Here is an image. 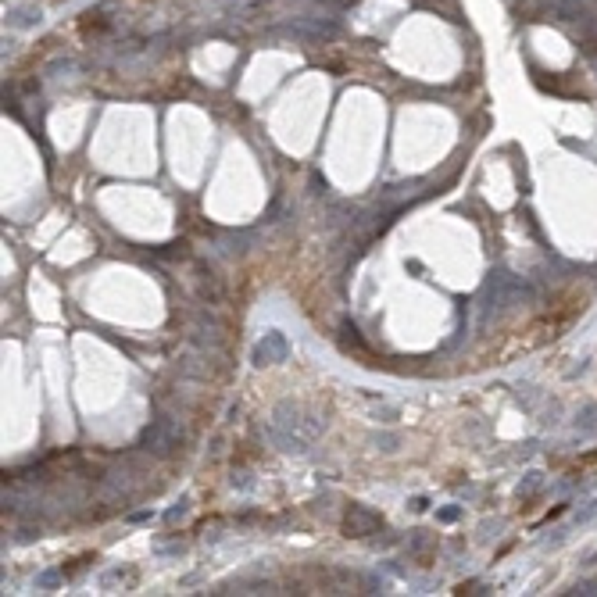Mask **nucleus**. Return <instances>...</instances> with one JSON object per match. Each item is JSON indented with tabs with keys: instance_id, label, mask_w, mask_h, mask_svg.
Instances as JSON below:
<instances>
[{
	"instance_id": "f257e3e1",
	"label": "nucleus",
	"mask_w": 597,
	"mask_h": 597,
	"mask_svg": "<svg viewBox=\"0 0 597 597\" xmlns=\"http://www.w3.org/2000/svg\"><path fill=\"white\" fill-rule=\"evenodd\" d=\"M290 32L294 36H301V40H330V36H337L340 32V22L337 18H301V22H294L290 25Z\"/></svg>"
},
{
	"instance_id": "7ed1b4c3",
	"label": "nucleus",
	"mask_w": 597,
	"mask_h": 597,
	"mask_svg": "<svg viewBox=\"0 0 597 597\" xmlns=\"http://www.w3.org/2000/svg\"><path fill=\"white\" fill-rule=\"evenodd\" d=\"M375 526H379V519H375L372 512H365V508H351V515H347V533L365 536V533H372Z\"/></svg>"
},
{
	"instance_id": "f03ea898",
	"label": "nucleus",
	"mask_w": 597,
	"mask_h": 597,
	"mask_svg": "<svg viewBox=\"0 0 597 597\" xmlns=\"http://www.w3.org/2000/svg\"><path fill=\"white\" fill-rule=\"evenodd\" d=\"M287 358V337L283 333H265V340L254 347V361L258 365H276Z\"/></svg>"
},
{
	"instance_id": "423d86ee",
	"label": "nucleus",
	"mask_w": 597,
	"mask_h": 597,
	"mask_svg": "<svg viewBox=\"0 0 597 597\" xmlns=\"http://www.w3.org/2000/svg\"><path fill=\"white\" fill-rule=\"evenodd\" d=\"M229 4H236V8H243V4H258V0H229Z\"/></svg>"
},
{
	"instance_id": "20e7f679",
	"label": "nucleus",
	"mask_w": 597,
	"mask_h": 597,
	"mask_svg": "<svg viewBox=\"0 0 597 597\" xmlns=\"http://www.w3.org/2000/svg\"><path fill=\"white\" fill-rule=\"evenodd\" d=\"M11 22H15V25H29V22H40V11H22V8H18V11H11Z\"/></svg>"
},
{
	"instance_id": "39448f33",
	"label": "nucleus",
	"mask_w": 597,
	"mask_h": 597,
	"mask_svg": "<svg viewBox=\"0 0 597 597\" xmlns=\"http://www.w3.org/2000/svg\"><path fill=\"white\" fill-rule=\"evenodd\" d=\"M440 519H444V522H454V519H458V508H444Z\"/></svg>"
}]
</instances>
